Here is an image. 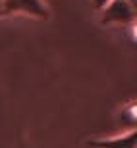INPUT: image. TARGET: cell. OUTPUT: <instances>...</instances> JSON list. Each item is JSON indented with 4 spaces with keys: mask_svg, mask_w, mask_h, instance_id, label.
<instances>
[{
    "mask_svg": "<svg viewBox=\"0 0 137 148\" xmlns=\"http://www.w3.org/2000/svg\"><path fill=\"white\" fill-rule=\"evenodd\" d=\"M0 16H6L4 14V0H0Z\"/></svg>",
    "mask_w": 137,
    "mask_h": 148,
    "instance_id": "obj_6",
    "label": "cell"
},
{
    "mask_svg": "<svg viewBox=\"0 0 137 148\" xmlns=\"http://www.w3.org/2000/svg\"><path fill=\"white\" fill-rule=\"evenodd\" d=\"M4 14H27L31 17L48 19L50 10L44 4V0H12L10 4L4 6Z\"/></svg>",
    "mask_w": 137,
    "mask_h": 148,
    "instance_id": "obj_2",
    "label": "cell"
},
{
    "mask_svg": "<svg viewBox=\"0 0 137 148\" xmlns=\"http://www.w3.org/2000/svg\"><path fill=\"white\" fill-rule=\"evenodd\" d=\"M10 2H12V0H4V6H6V4H10Z\"/></svg>",
    "mask_w": 137,
    "mask_h": 148,
    "instance_id": "obj_7",
    "label": "cell"
},
{
    "mask_svg": "<svg viewBox=\"0 0 137 148\" xmlns=\"http://www.w3.org/2000/svg\"><path fill=\"white\" fill-rule=\"evenodd\" d=\"M133 0H112L100 10V25H133Z\"/></svg>",
    "mask_w": 137,
    "mask_h": 148,
    "instance_id": "obj_1",
    "label": "cell"
},
{
    "mask_svg": "<svg viewBox=\"0 0 137 148\" xmlns=\"http://www.w3.org/2000/svg\"><path fill=\"white\" fill-rule=\"evenodd\" d=\"M91 2H93L95 10H97V12H100V10L104 8V6L108 4V2H112V0H91Z\"/></svg>",
    "mask_w": 137,
    "mask_h": 148,
    "instance_id": "obj_5",
    "label": "cell"
},
{
    "mask_svg": "<svg viewBox=\"0 0 137 148\" xmlns=\"http://www.w3.org/2000/svg\"><path fill=\"white\" fill-rule=\"evenodd\" d=\"M91 148H135V129L116 135L112 138H99V140H91Z\"/></svg>",
    "mask_w": 137,
    "mask_h": 148,
    "instance_id": "obj_3",
    "label": "cell"
},
{
    "mask_svg": "<svg viewBox=\"0 0 137 148\" xmlns=\"http://www.w3.org/2000/svg\"><path fill=\"white\" fill-rule=\"evenodd\" d=\"M120 119L124 125H127V131L129 129H135V121H137V115H135V102H129V104L120 112Z\"/></svg>",
    "mask_w": 137,
    "mask_h": 148,
    "instance_id": "obj_4",
    "label": "cell"
}]
</instances>
